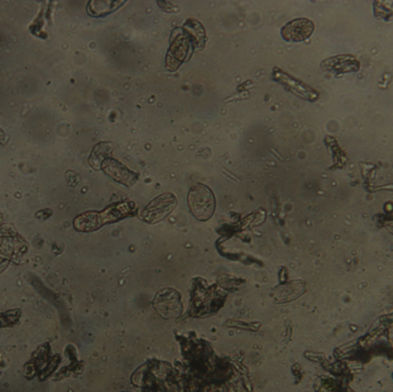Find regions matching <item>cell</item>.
<instances>
[{
    "label": "cell",
    "instance_id": "6da1fadb",
    "mask_svg": "<svg viewBox=\"0 0 393 392\" xmlns=\"http://www.w3.org/2000/svg\"><path fill=\"white\" fill-rule=\"evenodd\" d=\"M135 211V204L131 201L117 203L105 208L101 212H87L76 217L74 227L82 233L97 231L104 224H113L117 221L129 217Z\"/></svg>",
    "mask_w": 393,
    "mask_h": 392
},
{
    "label": "cell",
    "instance_id": "7a4b0ae2",
    "mask_svg": "<svg viewBox=\"0 0 393 392\" xmlns=\"http://www.w3.org/2000/svg\"><path fill=\"white\" fill-rule=\"evenodd\" d=\"M188 203L192 214L200 221L211 219L216 206L213 192L204 184H195L190 189Z\"/></svg>",
    "mask_w": 393,
    "mask_h": 392
},
{
    "label": "cell",
    "instance_id": "3957f363",
    "mask_svg": "<svg viewBox=\"0 0 393 392\" xmlns=\"http://www.w3.org/2000/svg\"><path fill=\"white\" fill-rule=\"evenodd\" d=\"M177 199L172 194H163L154 198L140 213V219L147 224H158L165 220L175 210Z\"/></svg>",
    "mask_w": 393,
    "mask_h": 392
},
{
    "label": "cell",
    "instance_id": "277c9868",
    "mask_svg": "<svg viewBox=\"0 0 393 392\" xmlns=\"http://www.w3.org/2000/svg\"><path fill=\"white\" fill-rule=\"evenodd\" d=\"M272 78L279 85H282L286 91L292 92L293 94H296L305 101H316L318 98V92L312 87H309L298 78H293L292 75L288 74L286 71L279 67L274 68Z\"/></svg>",
    "mask_w": 393,
    "mask_h": 392
},
{
    "label": "cell",
    "instance_id": "5b68a950",
    "mask_svg": "<svg viewBox=\"0 0 393 392\" xmlns=\"http://www.w3.org/2000/svg\"><path fill=\"white\" fill-rule=\"evenodd\" d=\"M188 36L186 34H179L172 39V44L169 46L167 53L166 67L168 71H175L186 61L188 57V49H190V41Z\"/></svg>",
    "mask_w": 393,
    "mask_h": 392
},
{
    "label": "cell",
    "instance_id": "8992f818",
    "mask_svg": "<svg viewBox=\"0 0 393 392\" xmlns=\"http://www.w3.org/2000/svg\"><path fill=\"white\" fill-rule=\"evenodd\" d=\"M314 31V23L309 19H296L286 23L282 28V37L286 42H302L309 38Z\"/></svg>",
    "mask_w": 393,
    "mask_h": 392
},
{
    "label": "cell",
    "instance_id": "52a82bcc",
    "mask_svg": "<svg viewBox=\"0 0 393 392\" xmlns=\"http://www.w3.org/2000/svg\"><path fill=\"white\" fill-rule=\"evenodd\" d=\"M101 169L113 180L127 187H133L138 178V174L131 172V169H128L124 164L113 158H106L103 160Z\"/></svg>",
    "mask_w": 393,
    "mask_h": 392
},
{
    "label": "cell",
    "instance_id": "ba28073f",
    "mask_svg": "<svg viewBox=\"0 0 393 392\" xmlns=\"http://www.w3.org/2000/svg\"><path fill=\"white\" fill-rule=\"evenodd\" d=\"M321 68L332 73H355L360 68V64L353 55H337L327 59L321 64Z\"/></svg>",
    "mask_w": 393,
    "mask_h": 392
},
{
    "label": "cell",
    "instance_id": "9c48e42d",
    "mask_svg": "<svg viewBox=\"0 0 393 392\" xmlns=\"http://www.w3.org/2000/svg\"><path fill=\"white\" fill-rule=\"evenodd\" d=\"M126 1H90L88 5V13L91 17H104L119 10Z\"/></svg>",
    "mask_w": 393,
    "mask_h": 392
},
{
    "label": "cell",
    "instance_id": "30bf717a",
    "mask_svg": "<svg viewBox=\"0 0 393 392\" xmlns=\"http://www.w3.org/2000/svg\"><path fill=\"white\" fill-rule=\"evenodd\" d=\"M305 284L302 282H293L291 284L282 286L281 290H283L282 295L279 297L280 302H288V300H292L302 295L304 290H305Z\"/></svg>",
    "mask_w": 393,
    "mask_h": 392
},
{
    "label": "cell",
    "instance_id": "8fae6325",
    "mask_svg": "<svg viewBox=\"0 0 393 392\" xmlns=\"http://www.w3.org/2000/svg\"><path fill=\"white\" fill-rule=\"evenodd\" d=\"M374 5L375 17L383 20L393 17V1H376Z\"/></svg>",
    "mask_w": 393,
    "mask_h": 392
},
{
    "label": "cell",
    "instance_id": "7c38bea8",
    "mask_svg": "<svg viewBox=\"0 0 393 392\" xmlns=\"http://www.w3.org/2000/svg\"><path fill=\"white\" fill-rule=\"evenodd\" d=\"M7 142H8V136H7L6 133H5V131H3L1 128H0V144L5 145Z\"/></svg>",
    "mask_w": 393,
    "mask_h": 392
}]
</instances>
